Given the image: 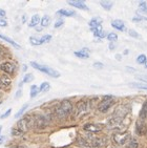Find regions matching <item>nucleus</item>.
<instances>
[{
  "label": "nucleus",
  "mask_w": 147,
  "mask_h": 148,
  "mask_svg": "<svg viewBox=\"0 0 147 148\" xmlns=\"http://www.w3.org/2000/svg\"><path fill=\"white\" fill-rule=\"evenodd\" d=\"M128 34H129V36H131V37H133V38H140V35H139L135 29H129V31H128Z\"/></svg>",
  "instance_id": "obj_35"
},
{
  "label": "nucleus",
  "mask_w": 147,
  "mask_h": 148,
  "mask_svg": "<svg viewBox=\"0 0 147 148\" xmlns=\"http://www.w3.org/2000/svg\"><path fill=\"white\" fill-rule=\"evenodd\" d=\"M26 69H27V66L24 65V66H23V71H26Z\"/></svg>",
  "instance_id": "obj_47"
},
{
  "label": "nucleus",
  "mask_w": 147,
  "mask_h": 148,
  "mask_svg": "<svg viewBox=\"0 0 147 148\" xmlns=\"http://www.w3.org/2000/svg\"><path fill=\"white\" fill-rule=\"evenodd\" d=\"M38 94H39V87H38L37 85H32L31 86V94H30L32 99L37 97V95Z\"/></svg>",
  "instance_id": "obj_25"
},
{
  "label": "nucleus",
  "mask_w": 147,
  "mask_h": 148,
  "mask_svg": "<svg viewBox=\"0 0 147 148\" xmlns=\"http://www.w3.org/2000/svg\"><path fill=\"white\" fill-rule=\"evenodd\" d=\"M40 23H41V26H42V27H46V26H48L49 25V23H51V17L46 15V16L42 17Z\"/></svg>",
  "instance_id": "obj_23"
},
{
  "label": "nucleus",
  "mask_w": 147,
  "mask_h": 148,
  "mask_svg": "<svg viewBox=\"0 0 147 148\" xmlns=\"http://www.w3.org/2000/svg\"><path fill=\"white\" fill-rule=\"evenodd\" d=\"M128 54V49H125V51H124V55H127Z\"/></svg>",
  "instance_id": "obj_48"
},
{
  "label": "nucleus",
  "mask_w": 147,
  "mask_h": 148,
  "mask_svg": "<svg viewBox=\"0 0 147 148\" xmlns=\"http://www.w3.org/2000/svg\"><path fill=\"white\" fill-rule=\"evenodd\" d=\"M75 56L81 59H87L89 58V49H82L79 51H75Z\"/></svg>",
  "instance_id": "obj_16"
},
{
  "label": "nucleus",
  "mask_w": 147,
  "mask_h": 148,
  "mask_svg": "<svg viewBox=\"0 0 147 148\" xmlns=\"http://www.w3.org/2000/svg\"><path fill=\"white\" fill-rule=\"evenodd\" d=\"M103 63H101V62H95L93 63V67H96V69H102L103 67Z\"/></svg>",
  "instance_id": "obj_39"
},
{
  "label": "nucleus",
  "mask_w": 147,
  "mask_h": 148,
  "mask_svg": "<svg viewBox=\"0 0 147 148\" xmlns=\"http://www.w3.org/2000/svg\"><path fill=\"white\" fill-rule=\"evenodd\" d=\"M0 97H1V92H0Z\"/></svg>",
  "instance_id": "obj_51"
},
{
  "label": "nucleus",
  "mask_w": 147,
  "mask_h": 148,
  "mask_svg": "<svg viewBox=\"0 0 147 148\" xmlns=\"http://www.w3.org/2000/svg\"><path fill=\"white\" fill-rule=\"evenodd\" d=\"M146 136H147V131H146Z\"/></svg>",
  "instance_id": "obj_52"
},
{
  "label": "nucleus",
  "mask_w": 147,
  "mask_h": 148,
  "mask_svg": "<svg viewBox=\"0 0 147 148\" xmlns=\"http://www.w3.org/2000/svg\"><path fill=\"white\" fill-rule=\"evenodd\" d=\"M5 16H6V13H5V11L4 10H0V18H5Z\"/></svg>",
  "instance_id": "obj_40"
},
{
  "label": "nucleus",
  "mask_w": 147,
  "mask_h": 148,
  "mask_svg": "<svg viewBox=\"0 0 147 148\" xmlns=\"http://www.w3.org/2000/svg\"><path fill=\"white\" fill-rule=\"evenodd\" d=\"M106 37L109 40V42H116L117 40H118V35L116 33H108Z\"/></svg>",
  "instance_id": "obj_28"
},
{
  "label": "nucleus",
  "mask_w": 147,
  "mask_h": 148,
  "mask_svg": "<svg viewBox=\"0 0 147 148\" xmlns=\"http://www.w3.org/2000/svg\"><path fill=\"white\" fill-rule=\"evenodd\" d=\"M139 11L147 15V2L146 1H141L139 3Z\"/></svg>",
  "instance_id": "obj_24"
},
{
  "label": "nucleus",
  "mask_w": 147,
  "mask_h": 148,
  "mask_svg": "<svg viewBox=\"0 0 147 148\" xmlns=\"http://www.w3.org/2000/svg\"><path fill=\"white\" fill-rule=\"evenodd\" d=\"M57 13L59 15H61V16H64V17H71V16L76 15V12L73 11V10H65V9L59 10Z\"/></svg>",
  "instance_id": "obj_19"
},
{
  "label": "nucleus",
  "mask_w": 147,
  "mask_h": 148,
  "mask_svg": "<svg viewBox=\"0 0 147 148\" xmlns=\"http://www.w3.org/2000/svg\"><path fill=\"white\" fill-rule=\"evenodd\" d=\"M1 131H2V126H0V134H1Z\"/></svg>",
  "instance_id": "obj_49"
},
{
  "label": "nucleus",
  "mask_w": 147,
  "mask_h": 148,
  "mask_svg": "<svg viewBox=\"0 0 147 148\" xmlns=\"http://www.w3.org/2000/svg\"><path fill=\"white\" fill-rule=\"evenodd\" d=\"M30 42L33 45H41V42H40V38L36 37H31L30 38Z\"/></svg>",
  "instance_id": "obj_32"
},
{
  "label": "nucleus",
  "mask_w": 147,
  "mask_h": 148,
  "mask_svg": "<svg viewBox=\"0 0 147 148\" xmlns=\"http://www.w3.org/2000/svg\"><path fill=\"white\" fill-rule=\"evenodd\" d=\"M34 122H35V126L38 127V128H45L46 126L48 125V119L45 116H41V114H38L34 118Z\"/></svg>",
  "instance_id": "obj_8"
},
{
  "label": "nucleus",
  "mask_w": 147,
  "mask_h": 148,
  "mask_svg": "<svg viewBox=\"0 0 147 148\" xmlns=\"http://www.w3.org/2000/svg\"><path fill=\"white\" fill-rule=\"evenodd\" d=\"M146 61H147V57L145 55H140V56H138V58H137V62H138L139 64H145Z\"/></svg>",
  "instance_id": "obj_30"
},
{
  "label": "nucleus",
  "mask_w": 147,
  "mask_h": 148,
  "mask_svg": "<svg viewBox=\"0 0 147 148\" xmlns=\"http://www.w3.org/2000/svg\"><path fill=\"white\" fill-rule=\"evenodd\" d=\"M12 86V79L8 75H1L0 76V89L8 90Z\"/></svg>",
  "instance_id": "obj_10"
},
{
  "label": "nucleus",
  "mask_w": 147,
  "mask_h": 148,
  "mask_svg": "<svg viewBox=\"0 0 147 148\" xmlns=\"http://www.w3.org/2000/svg\"><path fill=\"white\" fill-rule=\"evenodd\" d=\"M0 39L4 40V41H6V42H9L10 44L13 46V47H15V49H21V46H20L17 42H15L13 39H11V38H9V37H6V36H4L3 34H0Z\"/></svg>",
  "instance_id": "obj_17"
},
{
  "label": "nucleus",
  "mask_w": 147,
  "mask_h": 148,
  "mask_svg": "<svg viewBox=\"0 0 147 148\" xmlns=\"http://www.w3.org/2000/svg\"><path fill=\"white\" fill-rule=\"evenodd\" d=\"M113 142L118 144V145H124L125 143H127L130 140V134L127 131H120V132H117L113 136Z\"/></svg>",
  "instance_id": "obj_6"
},
{
  "label": "nucleus",
  "mask_w": 147,
  "mask_h": 148,
  "mask_svg": "<svg viewBox=\"0 0 147 148\" xmlns=\"http://www.w3.org/2000/svg\"><path fill=\"white\" fill-rule=\"evenodd\" d=\"M128 143H129V144H128V147H129V148H137V147H138V145H139L138 142H137L135 139H130Z\"/></svg>",
  "instance_id": "obj_33"
},
{
  "label": "nucleus",
  "mask_w": 147,
  "mask_h": 148,
  "mask_svg": "<svg viewBox=\"0 0 147 148\" xmlns=\"http://www.w3.org/2000/svg\"><path fill=\"white\" fill-rule=\"evenodd\" d=\"M130 86L139 89H145V90H147V84H144V83H130Z\"/></svg>",
  "instance_id": "obj_27"
},
{
  "label": "nucleus",
  "mask_w": 147,
  "mask_h": 148,
  "mask_svg": "<svg viewBox=\"0 0 147 148\" xmlns=\"http://www.w3.org/2000/svg\"><path fill=\"white\" fill-rule=\"evenodd\" d=\"M145 67L147 69V61H146V63H145Z\"/></svg>",
  "instance_id": "obj_50"
},
{
  "label": "nucleus",
  "mask_w": 147,
  "mask_h": 148,
  "mask_svg": "<svg viewBox=\"0 0 147 148\" xmlns=\"http://www.w3.org/2000/svg\"><path fill=\"white\" fill-rule=\"evenodd\" d=\"M137 80H141L143 82H146L147 83V75H139L136 77Z\"/></svg>",
  "instance_id": "obj_36"
},
{
  "label": "nucleus",
  "mask_w": 147,
  "mask_h": 148,
  "mask_svg": "<svg viewBox=\"0 0 147 148\" xmlns=\"http://www.w3.org/2000/svg\"><path fill=\"white\" fill-rule=\"evenodd\" d=\"M136 129H137V134H138L139 136H143L144 132H145V130H146L145 122L138 120V121H137V128Z\"/></svg>",
  "instance_id": "obj_14"
},
{
  "label": "nucleus",
  "mask_w": 147,
  "mask_h": 148,
  "mask_svg": "<svg viewBox=\"0 0 147 148\" xmlns=\"http://www.w3.org/2000/svg\"><path fill=\"white\" fill-rule=\"evenodd\" d=\"M64 24V20L63 19H59L57 20L56 23H55V29H59V27H61V26Z\"/></svg>",
  "instance_id": "obj_34"
},
{
  "label": "nucleus",
  "mask_w": 147,
  "mask_h": 148,
  "mask_svg": "<svg viewBox=\"0 0 147 148\" xmlns=\"http://www.w3.org/2000/svg\"><path fill=\"white\" fill-rule=\"evenodd\" d=\"M12 148H24L23 146H14V147H12Z\"/></svg>",
  "instance_id": "obj_46"
},
{
  "label": "nucleus",
  "mask_w": 147,
  "mask_h": 148,
  "mask_svg": "<svg viewBox=\"0 0 147 148\" xmlns=\"http://www.w3.org/2000/svg\"><path fill=\"white\" fill-rule=\"evenodd\" d=\"M51 88V85H49V83L48 82H43L40 84V87H39V92H46V91L49 90Z\"/></svg>",
  "instance_id": "obj_22"
},
{
  "label": "nucleus",
  "mask_w": 147,
  "mask_h": 148,
  "mask_svg": "<svg viewBox=\"0 0 147 148\" xmlns=\"http://www.w3.org/2000/svg\"><path fill=\"white\" fill-rule=\"evenodd\" d=\"M102 22H103L102 18H100V17H93V19L89 21L88 25H89V27H91V29H95V27L101 26L102 25Z\"/></svg>",
  "instance_id": "obj_15"
},
{
  "label": "nucleus",
  "mask_w": 147,
  "mask_h": 148,
  "mask_svg": "<svg viewBox=\"0 0 147 148\" xmlns=\"http://www.w3.org/2000/svg\"><path fill=\"white\" fill-rule=\"evenodd\" d=\"M26 20H27V18H26V15H23V16H22V23H25Z\"/></svg>",
  "instance_id": "obj_43"
},
{
  "label": "nucleus",
  "mask_w": 147,
  "mask_h": 148,
  "mask_svg": "<svg viewBox=\"0 0 147 148\" xmlns=\"http://www.w3.org/2000/svg\"><path fill=\"white\" fill-rule=\"evenodd\" d=\"M147 117V101L143 104L142 106V109L140 110V114H139V120L140 121H143L145 122V120H146Z\"/></svg>",
  "instance_id": "obj_18"
},
{
  "label": "nucleus",
  "mask_w": 147,
  "mask_h": 148,
  "mask_svg": "<svg viewBox=\"0 0 147 148\" xmlns=\"http://www.w3.org/2000/svg\"><path fill=\"white\" fill-rule=\"evenodd\" d=\"M115 103H116V100H115V98H113V96H109V95L104 96L103 99L100 101L99 105H98V110H99L100 112H102V114H105V112H107V111L111 108V106H113Z\"/></svg>",
  "instance_id": "obj_4"
},
{
  "label": "nucleus",
  "mask_w": 147,
  "mask_h": 148,
  "mask_svg": "<svg viewBox=\"0 0 147 148\" xmlns=\"http://www.w3.org/2000/svg\"><path fill=\"white\" fill-rule=\"evenodd\" d=\"M12 114V109L10 108L9 110H6L5 112H4V114L0 116V119H5V118L10 117V114Z\"/></svg>",
  "instance_id": "obj_37"
},
{
  "label": "nucleus",
  "mask_w": 147,
  "mask_h": 148,
  "mask_svg": "<svg viewBox=\"0 0 147 148\" xmlns=\"http://www.w3.org/2000/svg\"><path fill=\"white\" fill-rule=\"evenodd\" d=\"M0 69L5 73L8 76H13L16 71V66H15L14 63L10 62V61H5V62H2L0 64Z\"/></svg>",
  "instance_id": "obj_7"
},
{
  "label": "nucleus",
  "mask_w": 147,
  "mask_h": 148,
  "mask_svg": "<svg viewBox=\"0 0 147 148\" xmlns=\"http://www.w3.org/2000/svg\"><path fill=\"white\" fill-rule=\"evenodd\" d=\"M91 31L93 32V36L96 38H99V39H103V38H105L107 35H106V33H105L104 31H103V29H102V25L101 26H98V27H95V29H91Z\"/></svg>",
  "instance_id": "obj_12"
},
{
  "label": "nucleus",
  "mask_w": 147,
  "mask_h": 148,
  "mask_svg": "<svg viewBox=\"0 0 147 148\" xmlns=\"http://www.w3.org/2000/svg\"><path fill=\"white\" fill-rule=\"evenodd\" d=\"M74 107L71 100H63L55 108V116H56L57 119L65 120L71 116Z\"/></svg>",
  "instance_id": "obj_1"
},
{
  "label": "nucleus",
  "mask_w": 147,
  "mask_h": 148,
  "mask_svg": "<svg viewBox=\"0 0 147 148\" xmlns=\"http://www.w3.org/2000/svg\"><path fill=\"white\" fill-rule=\"evenodd\" d=\"M31 65L33 66L35 69H37V71H42V73H44V74L48 75V76H51V77H53V78L60 77L59 71H55V69H51V67H48V66H46V65H41V64H39V63H37V62H31Z\"/></svg>",
  "instance_id": "obj_5"
},
{
  "label": "nucleus",
  "mask_w": 147,
  "mask_h": 148,
  "mask_svg": "<svg viewBox=\"0 0 147 148\" xmlns=\"http://www.w3.org/2000/svg\"><path fill=\"white\" fill-rule=\"evenodd\" d=\"M116 58H117V60H121L122 56H120V55H117V56H116Z\"/></svg>",
  "instance_id": "obj_45"
},
{
  "label": "nucleus",
  "mask_w": 147,
  "mask_h": 148,
  "mask_svg": "<svg viewBox=\"0 0 147 148\" xmlns=\"http://www.w3.org/2000/svg\"><path fill=\"white\" fill-rule=\"evenodd\" d=\"M40 21H41V19H40L39 15H34V16L32 17L31 22H30V25L28 26H30V27H36Z\"/></svg>",
  "instance_id": "obj_21"
},
{
  "label": "nucleus",
  "mask_w": 147,
  "mask_h": 148,
  "mask_svg": "<svg viewBox=\"0 0 147 148\" xmlns=\"http://www.w3.org/2000/svg\"><path fill=\"white\" fill-rule=\"evenodd\" d=\"M67 3L69 4V5L76 8V9L88 11V6L85 4V2L84 1H82V0H69V1H67Z\"/></svg>",
  "instance_id": "obj_11"
},
{
  "label": "nucleus",
  "mask_w": 147,
  "mask_h": 148,
  "mask_svg": "<svg viewBox=\"0 0 147 148\" xmlns=\"http://www.w3.org/2000/svg\"><path fill=\"white\" fill-rule=\"evenodd\" d=\"M27 107H28V104H24V105H23L22 107L19 109V111H18L17 114H15V118H20V117H21V116L24 114V111L27 109Z\"/></svg>",
  "instance_id": "obj_29"
},
{
  "label": "nucleus",
  "mask_w": 147,
  "mask_h": 148,
  "mask_svg": "<svg viewBox=\"0 0 147 148\" xmlns=\"http://www.w3.org/2000/svg\"><path fill=\"white\" fill-rule=\"evenodd\" d=\"M0 51H1V47H0Z\"/></svg>",
  "instance_id": "obj_53"
},
{
  "label": "nucleus",
  "mask_w": 147,
  "mask_h": 148,
  "mask_svg": "<svg viewBox=\"0 0 147 148\" xmlns=\"http://www.w3.org/2000/svg\"><path fill=\"white\" fill-rule=\"evenodd\" d=\"M91 109V101L88 99H83L78 101L75 107V112L74 117L75 119H83L85 116L89 114Z\"/></svg>",
  "instance_id": "obj_2"
},
{
  "label": "nucleus",
  "mask_w": 147,
  "mask_h": 148,
  "mask_svg": "<svg viewBox=\"0 0 147 148\" xmlns=\"http://www.w3.org/2000/svg\"><path fill=\"white\" fill-rule=\"evenodd\" d=\"M0 26H1V27L8 26V21H6L5 19H3V18H0Z\"/></svg>",
  "instance_id": "obj_38"
},
{
  "label": "nucleus",
  "mask_w": 147,
  "mask_h": 148,
  "mask_svg": "<svg viewBox=\"0 0 147 148\" xmlns=\"http://www.w3.org/2000/svg\"><path fill=\"white\" fill-rule=\"evenodd\" d=\"M83 129L88 131V132H91V134H97V132H100V131L103 130V125L95 124V123H87L83 126Z\"/></svg>",
  "instance_id": "obj_9"
},
{
  "label": "nucleus",
  "mask_w": 147,
  "mask_h": 148,
  "mask_svg": "<svg viewBox=\"0 0 147 148\" xmlns=\"http://www.w3.org/2000/svg\"><path fill=\"white\" fill-rule=\"evenodd\" d=\"M111 26H113V29H117V31H120V32H124L125 31V23L122 21V20H113V22H111Z\"/></svg>",
  "instance_id": "obj_13"
},
{
  "label": "nucleus",
  "mask_w": 147,
  "mask_h": 148,
  "mask_svg": "<svg viewBox=\"0 0 147 148\" xmlns=\"http://www.w3.org/2000/svg\"><path fill=\"white\" fill-rule=\"evenodd\" d=\"M21 96H22V90L19 89V90L17 91V94H16V98H20Z\"/></svg>",
  "instance_id": "obj_42"
},
{
  "label": "nucleus",
  "mask_w": 147,
  "mask_h": 148,
  "mask_svg": "<svg viewBox=\"0 0 147 148\" xmlns=\"http://www.w3.org/2000/svg\"><path fill=\"white\" fill-rule=\"evenodd\" d=\"M4 139H5L4 137H0V144H2V142L4 141Z\"/></svg>",
  "instance_id": "obj_44"
},
{
  "label": "nucleus",
  "mask_w": 147,
  "mask_h": 148,
  "mask_svg": "<svg viewBox=\"0 0 147 148\" xmlns=\"http://www.w3.org/2000/svg\"><path fill=\"white\" fill-rule=\"evenodd\" d=\"M35 126V122H34V118L31 117V116H24L22 119H20L19 121L17 122L16 126H15L14 128L17 129L19 132L21 134H24L28 129Z\"/></svg>",
  "instance_id": "obj_3"
},
{
  "label": "nucleus",
  "mask_w": 147,
  "mask_h": 148,
  "mask_svg": "<svg viewBox=\"0 0 147 148\" xmlns=\"http://www.w3.org/2000/svg\"><path fill=\"white\" fill-rule=\"evenodd\" d=\"M51 40H52L51 35H44V36H42V37L40 38V42H41V44H43V43L49 42Z\"/></svg>",
  "instance_id": "obj_31"
},
{
  "label": "nucleus",
  "mask_w": 147,
  "mask_h": 148,
  "mask_svg": "<svg viewBox=\"0 0 147 148\" xmlns=\"http://www.w3.org/2000/svg\"><path fill=\"white\" fill-rule=\"evenodd\" d=\"M33 80H34V76H33V75H32V74H27V75H25V76H24V78H23V80H22V82H21V83H20V84H19V86H20V87H21V86H22L23 83L32 82Z\"/></svg>",
  "instance_id": "obj_26"
},
{
  "label": "nucleus",
  "mask_w": 147,
  "mask_h": 148,
  "mask_svg": "<svg viewBox=\"0 0 147 148\" xmlns=\"http://www.w3.org/2000/svg\"><path fill=\"white\" fill-rule=\"evenodd\" d=\"M116 49V42H110L109 43V49L110 51H113Z\"/></svg>",
  "instance_id": "obj_41"
},
{
  "label": "nucleus",
  "mask_w": 147,
  "mask_h": 148,
  "mask_svg": "<svg viewBox=\"0 0 147 148\" xmlns=\"http://www.w3.org/2000/svg\"><path fill=\"white\" fill-rule=\"evenodd\" d=\"M100 4H101L102 8L105 9L106 11H110L113 5V1H109V0H102V1H100Z\"/></svg>",
  "instance_id": "obj_20"
}]
</instances>
